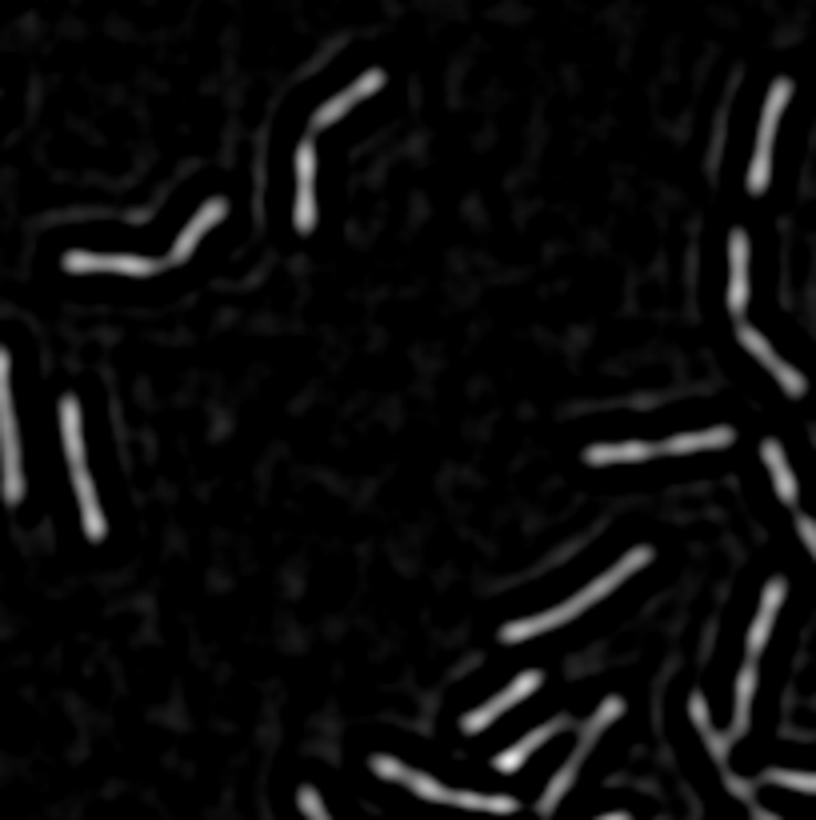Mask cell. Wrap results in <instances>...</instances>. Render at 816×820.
I'll return each mask as SVG.
<instances>
[{
	"mask_svg": "<svg viewBox=\"0 0 816 820\" xmlns=\"http://www.w3.org/2000/svg\"><path fill=\"white\" fill-rule=\"evenodd\" d=\"M9 353L0 348V488L9 505L24 501V469H21V437H17V412H12V377Z\"/></svg>",
	"mask_w": 816,
	"mask_h": 820,
	"instance_id": "obj_1",
	"label": "cell"
},
{
	"mask_svg": "<svg viewBox=\"0 0 816 820\" xmlns=\"http://www.w3.org/2000/svg\"><path fill=\"white\" fill-rule=\"evenodd\" d=\"M788 96H793V81H776L768 88V101H764V116H761V133H756V153H753V169H749V192L761 197L768 189V172H773V133H776V120L785 113Z\"/></svg>",
	"mask_w": 816,
	"mask_h": 820,
	"instance_id": "obj_2",
	"label": "cell"
},
{
	"mask_svg": "<svg viewBox=\"0 0 816 820\" xmlns=\"http://www.w3.org/2000/svg\"><path fill=\"white\" fill-rule=\"evenodd\" d=\"M649 560H652V548H649V545H640V548H632V553H625V557H620L617 565L608 568L605 577H597V580H593V585H588V589H580L573 600H565L568 621H573V617H580V612H585V609H593L597 600H605L608 592L617 589V585H625V580L632 577V572H640V568L649 565Z\"/></svg>",
	"mask_w": 816,
	"mask_h": 820,
	"instance_id": "obj_3",
	"label": "cell"
},
{
	"mask_svg": "<svg viewBox=\"0 0 816 820\" xmlns=\"http://www.w3.org/2000/svg\"><path fill=\"white\" fill-rule=\"evenodd\" d=\"M373 772L385 780H397L405 789H412L420 800H432V805H457V789H444L440 780L425 777L417 768H405L397 757H373Z\"/></svg>",
	"mask_w": 816,
	"mask_h": 820,
	"instance_id": "obj_4",
	"label": "cell"
},
{
	"mask_svg": "<svg viewBox=\"0 0 816 820\" xmlns=\"http://www.w3.org/2000/svg\"><path fill=\"white\" fill-rule=\"evenodd\" d=\"M541 681H544V676L536 673V669H533V673H521L513 684H509V688H504V693H496V696H492L489 705H481V708H477V713H469V716H464V721H461V728H464V733H481V728H489L492 721H496V716H501V713H509V708H513V705H521V701H524V696H529V693H536V688H541Z\"/></svg>",
	"mask_w": 816,
	"mask_h": 820,
	"instance_id": "obj_5",
	"label": "cell"
},
{
	"mask_svg": "<svg viewBox=\"0 0 816 820\" xmlns=\"http://www.w3.org/2000/svg\"><path fill=\"white\" fill-rule=\"evenodd\" d=\"M64 273H125V276H153L160 269L145 256H101V253H64Z\"/></svg>",
	"mask_w": 816,
	"mask_h": 820,
	"instance_id": "obj_6",
	"label": "cell"
},
{
	"mask_svg": "<svg viewBox=\"0 0 816 820\" xmlns=\"http://www.w3.org/2000/svg\"><path fill=\"white\" fill-rule=\"evenodd\" d=\"M313 185H316V153H313V140H304L296 148V232H308L316 229V197H313Z\"/></svg>",
	"mask_w": 816,
	"mask_h": 820,
	"instance_id": "obj_7",
	"label": "cell"
},
{
	"mask_svg": "<svg viewBox=\"0 0 816 820\" xmlns=\"http://www.w3.org/2000/svg\"><path fill=\"white\" fill-rule=\"evenodd\" d=\"M736 337H741V345L749 348V353H753V357L761 360V365L768 368L776 380H781V389H785L788 397H805V377H801L793 365H785V360L776 357L773 345H768V340H764L753 325H741V328H736Z\"/></svg>",
	"mask_w": 816,
	"mask_h": 820,
	"instance_id": "obj_8",
	"label": "cell"
},
{
	"mask_svg": "<svg viewBox=\"0 0 816 820\" xmlns=\"http://www.w3.org/2000/svg\"><path fill=\"white\" fill-rule=\"evenodd\" d=\"M380 88H385V73H380V69H368V73L360 76V81H353V85H348L345 93H341V96H333L328 105H321V108H316L313 128H333L336 120H341V116H345V113H353V108L360 105V101H368V96H373V93H380Z\"/></svg>",
	"mask_w": 816,
	"mask_h": 820,
	"instance_id": "obj_9",
	"label": "cell"
},
{
	"mask_svg": "<svg viewBox=\"0 0 816 820\" xmlns=\"http://www.w3.org/2000/svg\"><path fill=\"white\" fill-rule=\"evenodd\" d=\"M729 264H733L729 308H733V316H741L744 305H749V236H744V229H733V236H729Z\"/></svg>",
	"mask_w": 816,
	"mask_h": 820,
	"instance_id": "obj_10",
	"label": "cell"
},
{
	"mask_svg": "<svg viewBox=\"0 0 816 820\" xmlns=\"http://www.w3.org/2000/svg\"><path fill=\"white\" fill-rule=\"evenodd\" d=\"M224 212H229V204H224V200H220V197H217V200H209V204H205V209H200L197 217L189 221V229H185V232L177 236V244H172V253H168V261H172V264L189 261L192 249L200 244V236H205V232H209L217 221H224Z\"/></svg>",
	"mask_w": 816,
	"mask_h": 820,
	"instance_id": "obj_11",
	"label": "cell"
},
{
	"mask_svg": "<svg viewBox=\"0 0 816 820\" xmlns=\"http://www.w3.org/2000/svg\"><path fill=\"white\" fill-rule=\"evenodd\" d=\"M561 728H565V716H553L548 725H541V728H536V733H529V736H524V740H516L513 748H504V753H496V760H492V768H496V772H516V768H521L524 760L533 757V753L544 745V740H553V736L561 733Z\"/></svg>",
	"mask_w": 816,
	"mask_h": 820,
	"instance_id": "obj_12",
	"label": "cell"
},
{
	"mask_svg": "<svg viewBox=\"0 0 816 820\" xmlns=\"http://www.w3.org/2000/svg\"><path fill=\"white\" fill-rule=\"evenodd\" d=\"M73 488H76V501H81V521H84V533L88 540H105L108 525H105V513H101V501H96V488H93V476L88 469H73Z\"/></svg>",
	"mask_w": 816,
	"mask_h": 820,
	"instance_id": "obj_13",
	"label": "cell"
},
{
	"mask_svg": "<svg viewBox=\"0 0 816 820\" xmlns=\"http://www.w3.org/2000/svg\"><path fill=\"white\" fill-rule=\"evenodd\" d=\"M781 600H785V580L776 577V580H768V589H764V600H761V612H756L753 629H749V661H753L756 652L768 644V632H773L776 612H781Z\"/></svg>",
	"mask_w": 816,
	"mask_h": 820,
	"instance_id": "obj_14",
	"label": "cell"
},
{
	"mask_svg": "<svg viewBox=\"0 0 816 820\" xmlns=\"http://www.w3.org/2000/svg\"><path fill=\"white\" fill-rule=\"evenodd\" d=\"M733 441H736L733 429H704V432H684V437H672V441L657 444V453H665V456L709 453V449H729Z\"/></svg>",
	"mask_w": 816,
	"mask_h": 820,
	"instance_id": "obj_15",
	"label": "cell"
},
{
	"mask_svg": "<svg viewBox=\"0 0 816 820\" xmlns=\"http://www.w3.org/2000/svg\"><path fill=\"white\" fill-rule=\"evenodd\" d=\"M657 453V444H640V441H628V444H593L585 453L588 464H640L649 461Z\"/></svg>",
	"mask_w": 816,
	"mask_h": 820,
	"instance_id": "obj_16",
	"label": "cell"
},
{
	"mask_svg": "<svg viewBox=\"0 0 816 820\" xmlns=\"http://www.w3.org/2000/svg\"><path fill=\"white\" fill-rule=\"evenodd\" d=\"M761 456H764V464H768V473H773L776 496H781L785 505H796V476H793V469H788V461H785V449H781L776 441H764Z\"/></svg>",
	"mask_w": 816,
	"mask_h": 820,
	"instance_id": "obj_17",
	"label": "cell"
},
{
	"mask_svg": "<svg viewBox=\"0 0 816 820\" xmlns=\"http://www.w3.org/2000/svg\"><path fill=\"white\" fill-rule=\"evenodd\" d=\"M61 432H64V456H69L73 469H81L84 441H81V404H76V397L61 400Z\"/></svg>",
	"mask_w": 816,
	"mask_h": 820,
	"instance_id": "obj_18",
	"label": "cell"
},
{
	"mask_svg": "<svg viewBox=\"0 0 816 820\" xmlns=\"http://www.w3.org/2000/svg\"><path fill=\"white\" fill-rule=\"evenodd\" d=\"M620 713H625V701H620V696H608L605 705H600L597 713H593V721L585 725V733H580V745H576V753L585 757L588 748H593V740H597V736L605 733V728L613 725V721H617Z\"/></svg>",
	"mask_w": 816,
	"mask_h": 820,
	"instance_id": "obj_19",
	"label": "cell"
},
{
	"mask_svg": "<svg viewBox=\"0 0 816 820\" xmlns=\"http://www.w3.org/2000/svg\"><path fill=\"white\" fill-rule=\"evenodd\" d=\"M753 693H756V664L749 661L741 669V681H736V725L733 736H741L749 728V716H753Z\"/></svg>",
	"mask_w": 816,
	"mask_h": 820,
	"instance_id": "obj_20",
	"label": "cell"
},
{
	"mask_svg": "<svg viewBox=\"0 0 816 820\" xmlns=\"http://www.w3.org/2000/svg\"><path fill=\"white\" fill-rule=\"evenodd\" d=\"M580 760H585V757H580V753H573V760H568V765L561 768V772H556V777H553V785L544 789V797H541V812H544V817H553V812H556V805H561V797H565V792H568V785H573V780H576V768H580Z\"/></svg>",
	"mask_w": 816,
	"mask_h": 820,
	"instance_id": "obj_21",
	"label": "cell"
},
{
	"mask_svg": "<svg viewBox=\"0 0 816 820\" xmlns=\"http://www.w3.org/2000/svg\"><path fill=\"white\" fill-rule=\"evenodd\" d=\"M768 785H781V789H796V792H816V772H788V768H773L764 772Z\"/></svg>",
	"mask_w": 816,
	"mask_h": 820,
	"instance_id": "obj_22",
	"label": "cell"
},
{
	"mask_svg": "<svg viewBox=\"0 0 816 820\" xmlns=\"http://www.w3.org/2000/svg\"><path fill=\"white\" fill-rule=\"evenodd\" d=\"M296 800H301V812L308 820H333L325 812V800H321V792H316V789H301V792H296Z\"/></svg>",
	"mask_w": 816,
	"mask_h": 820,
	"instance_id": "obj_23",
	"label": "cell"
},
{
	"mask_svg": "<svg viewBox=\"0 0 816 820\" xmlns=\"http://www.w3.org/2000/svg\"><path fill=\"white\" fill-rule=\"evenodd\" d=\"M796 528H801V540H805V548L813 553V560H816V521L801 516V521H796Z\"/></svg>",
	"mask_w": 816,
	"mask_h": 820,
	"instance_id": "obj_24",
	"label": "cell"
},
{
	"mask_svg": "<svg viewBox=\"0 0 816 820\" xmlns=\"http://www.w3.org/2000/svg\"><path fill=\"white\" fill-rule=\"evenodd\" d=\"M597 820H632L628 812H608V817H597Z\"/></svg>",
	"mask_w": 816,
	"mask_h": 820,
	"instance_id": "obj_25",
	"label": "cell"
}]
</instances>
